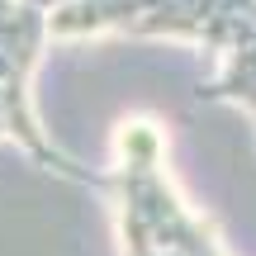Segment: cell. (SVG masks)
Listing matches in <instances>:
<instances>
[{
	"mask_svg": "<svg viewBox=\"0 0 256 256\" xmlns=\"http://www.w3.org/2000/svg\"><path fill=\"white\" fill-rule=\"evenodd\" d=\"M104 176L124 256H228L218 228L180 194L166 138L152 119H124L114 128V166Z\"/></svg>",
	"mask_w": 256,
	"mask_h": 256,
	"instance_id": "obj_1",
	"label": "cell"
},
{
	"mask_svg": "<svg viewBox=\"0 0 256 256\" xmlns=\"http://www.w3.org/2000/svg\"><path fill=\"white\" fill-rule=\"evenodd\" d=\"M0 138H5V124H0Z\"/></svg>",
	"mask_w": 256,
	"mask_h": 256,
	"instance_id": "obj_4",
	"label": "cell"
},
{
	"mask_svg": "<svg viewBox=\"0 0 256 256\" xmlns=\"http://www.w3.org/2000/svg\"><path fill=\"white\" fill-rule=\"evenodd\" d=\"M14 5H19V0H0V24H5V19L14 14Z\"/></svg>",
	"mask_w": 256,
	"mask_h": 256,
	"instance_id": "obj_3",
	"label": "cell"
},
{
	"mask_svg": "<svg viewBox=\"0 0 256 256\" xmlns=\"http://www.w3.org/2000/svg\"><path fill=\"white\" fill-rule=\"evenodd\" d=\"M24 5H38V10H48V14H52L57 5H66V0H24Z\"/></svg>",
	"mask_w": 256,
	"mask_h": 256,
	"instance_id": "obj_2",
	"label": "cell"
}]
</instances>
